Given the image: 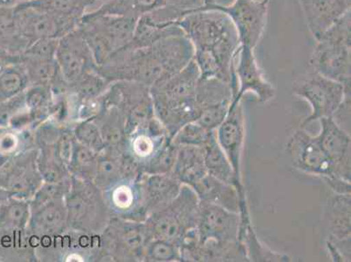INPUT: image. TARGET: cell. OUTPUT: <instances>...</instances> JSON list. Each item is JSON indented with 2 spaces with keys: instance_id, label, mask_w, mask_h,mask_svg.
<instances>
[{
  "instance_id": "1",
  "label": "cell",
  "mask_w": 351,
  "mask_h": 262,
  "mask_svg": "<svg viewBox=\"0 0 351 262\" xmlns=\"http://www.w3.org/2000/svg\"><path fill=\"white\" fill-rule=\"evenodd\" d=\"M178 25L193 44V60L200 78H217L228 83L235 98L238 82L234 66L241 44L228 16L217 9L202 6L184 14Z\"/></svg>"
},
{
  "instance_id": "2",
  "label": "cell",
  "mask_w": 351,
  "mask_h": 262,
  "mask_svg": "<svg viewBox=\"0 0 351 262\" xmlns=\"http://www.w3.org/2000/svg\"><path fill=\"white\" fill-rule=\"evenodd\" d=\"M199 70L191 60L180 72L151 88L155 116L172 139L186 124L199 116L196 102Z\"/></svg>"
},
{
  "instance_id": "3",
  "label": "cell",
  "mask_w": 351,
  "mask_h": 262,
  "mask_svg": "<svg viewBox=\"0 0 351 262\" xmlns=\"http://www.w3.org/2000/svg\"><path fill=\"white\" fill-rule=\"evenodd\" d=\"M350 11L317 40L311 57L313 71L350 89Z\"/></svg>"
},
{
  "instance_id": "4",
  "label": "cell",
  "mask_w": 351,
  "mask_h": 262,
  "mask_svg": "<svg viewBox=\"0 0 351 262\" xmlns=\"http://www.w3.org/2000/svg\"><path fill=\"white\" fill-rule=\"evenodd\" d=\"M136 23L133 19L89 12L83 16L78 28L100 67L129 46Z\"/></svg>"
},
{
  "instance_id": "5",
  "label": "cell",
  "mask_w": 351,
  "mask_h": 262,
  "mask_svg": "<svg viewBox=\"0 0 351 262\" xmlns=\"http://www.w3.org/2000/svg\"><path fill=\"white\" fill-rule=\"evenodd\" d=\"M200 201L195 191L182 185L180 194L145 220L153 239H161L180 247L186 236L199 224Z\"/></svg>"
},
{
  "instance_id": "6",
  "label": "cell",
  "mask_w": 351,
  "mask_h": 262,
  "mask_svg": "<svg viewBox=\"0 0 351 262\" xmlns=\"http://www.w3.org/2000/svg\"><path fill=\"white\" fill-rule=\"evenodd\" d=\"M69 230L98 235L111 219L103 191L93 182L71 177V187L65 197Z\"/></svg>"
},
{
  "instance_id": "7",
  "label": "cell",
  "mask_w": 351,
  "mask_h": 262,
  "mask_svg": "<svg viewBox=\"0 0 351 262\" xmlns=\"http://www.w3.org/2000/svg\"><path fill=\"white\" fill-rule=\"evenodd\" d=\"M152 239L145 222L111 217L100 235L101 261L143 262Z\"/></svg>"
},
{
  "instance_id": "8",
  "label": "cell",
  "mask_w": 351,
  "mask_h": 262,
  "mask_svg": "<svg viewBox=\"0 0 351 262\" xmlns=\"http://www.w3.org/2000/svg\"><path fill=\"white\" fill-rule=\"evenodd\" d=\"M287 152L298 170L321 177L336 194H350V182L337 177L333 163L322 150L317 136H311L302 128L290 137Z\"/></svg>"
},
{
  "instance_id": "9",
  "label": "cell",
  "mask_w": 351,
  "mask_h": 262,
  "mask_svg": "<svg viewBox=\"0 0 351 262\" xmlns=\"http://www.w3.org/2000/svg\"><path fill=\"white\" fill-rule=\"evenodd\" d=\"M292 92L307 101L312 108L302 128L322 118L334 117L343 102L350 98V89L313 70L293 82Z\"/></svg>"
},
{
  "instance_id": "10",
  "label": "cell",
  "mask_w": 351,
  "mask_h": 262,
  "mask_svg": "<svg viewBox=\"0 0 351 262\" xmlns=\"http://www.w3.org/2000/svg\"><path fill=\"white\" fill-rule=\"evenodd\" d=\"M105 104L118 108L126 121L127 136L154 119L151 88L133 82H114L104 95Z\"/></svg>"
},
{
  "instance_id": "11",
  "label": "cell",
  "mask_w": 351,
  "mask_h": 262,
  "mask_svg": "<svg viewBox=\"0 0 351 262\" xmlns=\"http://www.w3.org/2000/svg\"><path fill=\"white\" fill-rule=\"evenodd\" d=\"M38 153L36 147L16 153L0 169V187L12 197L30 201L43 184Z\"/></svg>"
},
{
  "instance_id": "12",
  "label": "cell",
  "mask_w": 351,
  "mask_h": 262,
  "mask_svg": "<svg viewBox=\"0 0 351 262\" xmlns=\"http://www.w3.org/2000/svg\"><path fill=\"white\" fill-rule=\"evenodd\" d=\"M14 12L19 33L29 46L39 40H59L78 27L77 25L57 17L28 2L17 3L14 6Z\"/></svg>"
},
{
  "instance_id": "13",
  "label": "cell",
  "mask_w": 351,
  "mask_h": 262,
  "mask_svg": "<svg viewBox=\"0 0 351 262\" xmlns=\"http://www.w3.org/2000/svg\"><path fill=\"white\" fill-rule=\"evenodd\" d=\"M269 4L256 0H232L226 5L204 6L225 12L234 24L242 46L255 50L266 29Z\"/></svg>"
},
{
  "instance_id": "14",
  "label": "cell",
  "mask_w": 351,
  "mask_h": 262,
  "mask_svg": "<svg viewBox=\"0 0 351 262\" xmlns=\"http://www.w3.org/2000/svg\"><path fill=\"white\" fill-rule=\"evenodd\" d=\"M56 60L69 85L97 68L93 53L78 27L60 38Z\"/></svg>"
},
{
  "instance_id": "15",
  "label": "cell",
  "mask_w": 351,
  "mask_h": 262,
  "mask_svg": "<svg viewBox=\"0 0 351 262\" xmlns=\"http://www.w3.org/2000/svg\"><path fill=\"white\" fill-rule=\"evenodd\" d=\"M140 178L136 180H121L103 191L105 203L111 217L145 222L149 213Z\"/></svg>"
},
{
  "instance_id": "16",
  "label": "cell",
  "mask_w": 351,
  "mask_h": 262,
  "mask_svg": "<svg viewBox=\"0 0 351 262\" xmlns=\"http://www.w3.org/2000/svg\"><path fill=\"white\" fill-rule=\"evenodd\" d=\"M241 215L216 204L200 202L199 224L197 226L199 241L219 243L239 242Z\"/></svg>"
},
{
  "instance_id": "17",
  "label": "cell",
  "mask_w": 351,
  "mask_h": 262,
  "mask_svg": "<svg viewBox=\"0 0 351 262\" xmlns=\"http://www.w3.org/2000/svg\"><path fill=\"white\" fill-rule=\"evenodd\" d=\"M234 73L238 82V94L234 100L241 101L247 93H253L263 104L276 97V88L264 78L254 49L241 45L236 58Z\"/></svg>"
},
{
  "instance_id": "18",
  "label": "cell",
  "mask_w": 351,
  "mask_h": 262,
  "mask_svg": "<svg viewBox=\"0 0 351 262\" xmlns=\"http://www.w3.org/2000/svg\"><path fill=\"white\" fill-rule=\"evenodd\" d=\"M216 136L236 177L242 181L241 156L245 139V119L241 101H232L228 116L216 130Z\"/></svg>"
},
{
  "instance_id": "19",
  "label": "cell",
  "mask_w": 351,
  "mask_h": 262,
  "mask_svg": "<svg viewBox=\"0 0 351 262\" xmlns=\"http://www.w3.org/2000/svg\"><path fill=\"white\" fill-rule=\"evenodd\" d=\"M318 139L322 150L333 163L338 178L350 182L351 139L333 117L320 119Z\"/></svg>"
},
{
  "instance_id": "20",
  "label": "cell",
  "mask_w": 351,
  "mask_h": 262,
  "mask_svg": "<svg viewBox=\"0 0 351 262\" xmlns=\"http://www.w3.org/2000/svg\"><path fill=\"white\" fill-rule=\"evenodd\" d=\"M31 215L27 232L35 237H56L69 230L65 199L30 206Z\"/></svg>"
},
{
  "instance_id": "21",
  "label": "cell",
  "mask_w": 351,
  "mask_h": 262,
  "mask_svg": "<svg viewBox=\"0 0 351 262\" xmlns=\"http://www.w3.org/2000/svg\"><path fill=\"white\" fill-rule=\"evenodd\" d=\"M306 24L317 40L332 25L350 11L346 0H299Z\"/></svg>"
},
{
  "instance_id": "22",
  "label": "cell",
  "mask_w": 351,
  "mask_h": 262,
  "mask_svg": "<svg viewBox=\"0 0 351 262\" xmlns=\"http://www.w3.org/2000/svg\"><path fill=\"white\" fill-rule=\"evenodd\" d=\"M193 189L200 202L216 204L241 215L249 213L247 203H242L237 189L231 184L207 174L194 185Z\"/></svg>"
},
{
  "instance_id": "23",
  "label": "cell",
  "mask_w": 351,
  "mask_h": 262,
  "mask_svg": "<svg viewBox=\"0 0 351 262\" xmlns=\"http://www.w3.org/2000/svg\"><path fill=\"white\" fill-rule=\"evenodd\" d=\"M171 139L158 118L155 117L145 127L136 130L128 136L127 152L142 165L149 160L161 148L166 140Z\"/></svg>"
},
{
  "instance_id": "24",
  "label": "cell",
  "mask_w": 351,
  "mask_h": 262,
  "mask_svg": "<svg viewBox=\"0 0 351 262\" xmlns=\"http://www.w3.org/2000/svg\"><path fill=\"white\" fill-rule=\"evenodd\" d=\"M140 181L149 215L175 200L183 185L171 174H143Z\"/></svg>"
},
{
  "instance_id": "25",
  "label": "cell",
  "mask_w": 351,
  "mask_h": 262,
  "mask_svg": "<svg viewBox=\"0 0 351 262\" xmlns=\"http://www.w3.org/2000/svg\"><path fill=\"white\" fill-rule=\"evenodd\" d=\"M93 120L100 130L105 149L121 155L127 151L126 121L117 108L106 105Z\"/></svg>"
},
{
  "instance_id": "26",
  "label": "cell",
  "mask_w": 351,
  "mask_h": 262,
  "mask_svg": "<svg viewBox=\"0 0 351 262\" xmlns=\"http://www.w3.org/2000/svg\"><path fill=\"white\" fill-rule=\"evenodd\" d=\"M234 98V92L228 83L217 78H199L196 91L199 114L201 112L228 113Z\"/></svg>"
},
{
  "instance_id": "27",
  "label": "cell",
  "mask_w": 351,
  "mask_h": 262,
  "mask_svg": "<svg viewBox=\"0 0 351 262\" xmlns=\"http://www.w3.org/2000/svg\"><path fill=\"white\" fill-rule=\"evenodd\" d=\"M202 149L207 174L217 180L234 187L238 191L241 202L247 203L244 185L242 181L236 177L234 169L217 141L216 130Z\"/></svg>"
},
{
  "instance_id": "28",
  "label": "cell",
  "mask_w": 351,
  "mask_h": 262,
  "mask_svg": "<svg viewBox=\"0 0 351 262\" xmlns=\"http://www.w3.org/2000/svg\"><path fill=\"white\" fill-rule=\"evenodd\" d=\"M207 170L204 151L200 147L178 146L171 175L182 184L193 188L205 178Z\"/></svg>"
},
{
  "instance_id": "29",
  "label": "cell",
  "mask_w": 351,
  "mask_h": 262,
  "mask_svg": "<svg viewBox=\"0 0 351 262\" xmlns=\"http://www.w3.org/2000/svg\"><path fill=\"white\" fill-rule=\"evenodd\" d=\"M19 62L24 66L30 86L49 88L54 95L68 91L69 84L64 80L56 59L21 58Z\"/></svg>"
},
{
  "instance_id": "30",
  "label": "cell",
  "mask_w": 351,
  "mask_h": 262,
  "mask_svg": "<svg viewBox=\"0 0 351 262\" xmlns=\"http://www.w3.org/2000/svg\"><path fill=\"white\" fill-rule=\"evenodd\" d=\"M14 6L0 8V54L8 56L12 63L20 62L21 56L29 47L19 33Z\"/></svg>"
},
{
  "instance_id": "31",
  "label": "cell",
  "mask_w": 351,
  "mask_h": 262,
  "mask_svg": "<svg viewBox=\"0 0 351 262\" xmlns=\"http://www.w3.org/2000/svg\"><path fill=\"white\" fill-rule=\"evenodd\" d=\"M0 261H38L27 229L0 233Z\"/></svg>"
},
{
  "instance_id": "32",
  "label": "cell",
  "mask_w": 351,
  "mask_h": 262,
  "mask_svg": "<svg viewBox=\"0 0 351 262\" xmlns=\"http://www.w3.org/2000/svg\"><path fill=\"white\" fill-rule=\"evenodd\" d=\"M239 241L245 248L249 261H289L288 255L271 250L261 243L254 232L250 217L241 218Z\"/></svg>"
},
{
  "instance_id": "33",
  "label": "cell",
  "mask_w": 351,
  "mask_h": 262,
  "mask_svg": "<svg viewBox=\"0 0 351 262\" xmlns=\"http://www.w3.org/2000/svg\"><path fill=\"white\" fill-rule=\"evenodd\" d=\"M27 2L78 27L83 16L95 9L94 0H32Z\"/></svg>"
},
{
  "instance_id": "34",
  "label": "cell",
  "mask_w": 351,
  "mask_h": 262,
  "mask_svg": "<svg viewBox=\"0 0 351 262\" xmlns=\"http://www.w3.org/2000/svg\"><path fill=\"white\" fill-rule=\"evenodd\" d=\"M164 0H108L92 12L138 20L165 5Z\"/></svg>"
},
{
  "instance_id": "35",
  "label": "cell",
  "mask_w": 351,
  "mask_h": 262,
  "mask_svg": "<svg viewBox=\"0 0 351 262\" xmlns=\"http://www.w3.org/2000/svg\"><path fill=\"white\" fill-rule=\"evenodd\" d=\"M25 100L34 129L53 114L54 95L52 89L43 86H29L25 91Z\"/></svg>"
},
{
  "instance_id": "36",
  "label": "cell",
  "mask_w": 351,
  "mask_h": 262,
  "mask_svg": "<svg viewBox=\"0 0 351 262\" xmlns=\"http://www.w3.org/2000/svg\"><path fill=\"white\" fill-rule=\"evenodd\" d=\"M328 222L331 241H350V194H336L330 202Z\"/></svg>"
},
{
  "instance_id": "37",
  "label": "cell",
  "mask_w": 351,
  "mask_h": 262,
  "mask_svg": "<svg viewBox=\"0 0 351 262\" xmlns=\"http://www.w3.org/2000/svg\"><path fill=\"white\" fill-rule=\"evenodd\" d=\"M56 143L37 148L38 167L44 182H62L71 178L68 165L60 158Z\"/></svg>"
},
{
  "instance_id": "38",
  "label": "cell",
  "mask_w": 351,
  "mask_h": 262,
  "mask_svg": "<svg viewBox=\"0 0 351 262\" xmlns=\"http://www.w3.org/2000/svg\"><path fill=\"white\" fill-rule=\"evenodd\" d=\"M30 215L29 201L9 198L0 206V233L27 229Z\"/></svg>"
},
{
  "instance_id": "39",
  "label": "cell",
  "mask_w": 351,
  "mask_h": 262,
  "mask_svg": "<svg viewBox=\"0 0 351 262\" xmlns=\"http://www.w3.org/2000/svg\"><path fill=\"white\" fill-rule=\"evenodd\" d=\"M99 153L81 145L75 140L68 168L71 177L93 182L97 172Z\"/></svg>"
},
{
  "instance_id": "40",
  "label": "cell",
  "mask_w": 351,
  "mask_h": 262,
  "mask_svg": "<svg viewBox=\"0 0 351 262\" xmlns=\"http://www.w3.org/2000/svg\"><path fill=\"white\" fill-rule=\"evenodd\" d=\"M29 86L24 66L21 62L8 64L0 72V104L21 94Z\"/></svg>"
},
{
  "instance_id": "41",
  "label": "cell",
  "mask_w": 351,
  "mask_h": 262,
  "mask_svg": "<svg viewBox=\"0 0 351 262\" xmlns=\"http://www.w3.org/2000/svg\"><path fill=\"white\" fill-rule=\"evenodd\" d=\"M110 85V83L95 69L69 84L68 92L77 100L80 105L83 102L100 97L107 91Z\"/></svg>"
},
{
  "instance_id": "42",
  "label": "cell",
  "mask_w": 351,
  "mask_h": 262,
  "mask_svg": "<svg viewBox=\"0 0 351 262\" xmlns=\"http://www.w3.org/2000/svg\"><path fill=\"white\" fill-rule=\"evenodd\" d=\"M122 180L120 171L119 155L108 150L99 153L97 172L93 183L101 191Z\"/></svg>"
},
{
  "instance_id": "43",
  "label": "cell",
  "mask_w": 351,
  "mask_h": 262,
  "mask_svg": "<svg viewBox=\"0 0 351 262\" xmlns=\"http://www.w3.org/2000/svg\"><path fill=\"white\" fill-rule=\"evenodd\" d=\"M178 146L166 140L149 160L142 165L143 174H171L177 158Z\"/></svg>"
},
{
  "instance_id": "44",
  "label": "cell",
  "mask_w": 351,
  "mask_h": 262,
  "mask_svg": "<svg viewBox=\"0 0 351 262\" xmlns=\"http://www.w3.org/2000/svg\"><path fill=\"white\" fill-rule=\"evenodd\" d=\"M73 133L76 141L81 145L97 153L104 151L103 136L93 119L78 121L73 126Z\"/></svg>"
},
{
  "instance_id": "45",
  "label": "cell",
  "mask_w": 351,
  "mask_h": 262,
  "mask_svg": "<svg viewBox=\"0 0 351 262\" xmlns=\"http://www.w3.org/2000/svg\"><path fill=\"white\" fill-rule=\"evenodd\" d=\"M180 262V249L174 243L161 239H152L147 244L143 262Z\"/></svg>"
},
{
  "instance_id": "46",
  "label": "cell",
  "mask_w": 351,
  "mask_h": 262,
  "mask_svg": "<svg viewBox=\"0 0 351 262\" xmlns=\"http://www.w3.org/2000/svg\"><path fill=\"white\" fill-rule=\"evenodd\" d=\"M215 130H209L201 126L197 121L186 124L171 139L178 146H196L203 148Z\"/></svg>"
},
{
  "instance_id": "47",
  "label": "cell",
  "mask_w": 351,
  "mask_h": 262,
  "mask_svg": "<svg viewBox=\"0 0 351 262\" xmlns=\"http://www.w3.org/2000/svg\"><path fill=\"white\" fill-rule=\"evenodd\" d=\"M70 187H71V178L62 182L43 181L33 199L29 201L30 206H39L51 200L65 199Z\"/></svg>"
},
{
  "instance_id": "48",
  "label": "cell",
  "mask_w": 351,
  "mask_h": 262,
  "mask_svg": "<svg viewBox=\"0 0 351 262\" xmlns=\"http://www.w3.org/2000/svg\"><path fill=\"white\" fill-rule=\"evenodd\" d=\"M24 92L0 104V128H8L15 117L27 110Z\"/></svg>"
},
{
  "instance_id": "49",
  "label": "cell",
  "mask_w": 351,
  "mask_h": 262,
  "mask_svg": "<svg viewBox=\"0 0 351 262\" xmlns=\"http://www.w3.org/2000/svg\"><path fill=\"white\" fill-rule=\"evenodd\" d=\"M58 40L44 39L34 41L25 49L21 58L56 59Z\"/></svg>"
},
{
  "instance_id": "50",
  "label": "cell",
  "mask_w": 351,
  "mask_h": 262,
  "mask_svg": "<svg viewBox=\"0 0 351 262\" xmlns=\"http://www.w3.org/2000/svg\"><path fill=\"white\" fill-rule=\"evenodd\" d=\"M166 5L180 9L184 12L197 10L205 5V0H164Z\"/></svg>"
},
{
  "instance_id": "51",
  "label": "cell",
  "mask_w": 351,
  "mask_h": 262,
  "mask_svg": "<svg viewBox=\"0 0 351 262\" xmlns=\"http://www.w3.org/2000/svg\"><path fill=\"white\" fill-rule=\"evenodd\" d=\"M231 1L232 0H205V5H226Z\"/></svg>"
},
{
  "instance_id": "52",
  "label": "cell",
  "mask_w": 351,
  "mask_h": 262,
  "mask_svg": "<svg viewBox=\"0 0 351 262\" xmlns=\"http://www.w3.org/2000/svg\"><path fill=\"white\" fill-rule=\"evenodd\" d=\"M11 197L12 195L9 193L8 191H5L4 188L0 187V206Z\"/></svg>"
},
{
  "instance_id": "53",
  "label": "cell",
  "mask_w": 351,
  "mask_h": 262,
  "mask_svg": "<svg viewBox=\"0 0 351 262\" xmlns=\"http://www.w3.org/2000/svg\"><path fill=\"white\" fill-rule=\"evenodd\" d=\"M11 63H12V60L9 59L8 56L0 54V72L2 71L3 69H4L5 66H8V64Z\"/></svg>"
},
{
  "instance_id": "54",
  "label": "cell",
  "mask_w": 351,
  "mask_h": 262,
  "mask_svg": "<svg viewBox=\"0 0 351 262\" xmlns=\"http://www.w3.org/2000/svg\"><path fill=\"white\" fill-rule=\"evenodd\" d=\"M17 4L15 0H0V8L1 6H12Z\"/></svg>"
},
{
  "instance_id": "55",
  "label": "cell",
  "mask_w": 351,
  "mask_h": 262,
  "mask_svg": "<svg viewBox=\"0 0 351 262\" xmlns=\"http://www.w3.org/2000/svg\"><path fill=\"white\" fill-rule=\"evenodd\" d=\"M11 156H5L4 154H1L0 153V169L3 167V165H4L6 163V161L8 160L9 158H10Z\"/></svg>"
},
{
  "instance_id": "56",
  "label": "cell",
  "mask_w": 351,
  "mask_h": 262,
  "mask_svg": "<svg viewBox=\"0 0 351 262\" xmlns=\"http://www.w3.org/2000/svg\"><path fill=\"white\" fill-rule=\"evenodd\" d=\"M108 1V0H94V2H95L94 10H95V9H97L99 8V6H101V5L104 4V3H106Z\"/></svg>"
},
{
  "instance_id": "57",
  "label": "cell",
  "mask_w": 351,
  "mask_h": 262,
  "mask_svg": "<svg viewBox=\"0 0 351 262\" xmlns=\"http://www.w3.org/2000/svg\"><path fill=\"white\" fill-rule=\"evenodd\" d=\"M16 3L32 1V0H15Z\"/></svg>"
},
{
  "instance_id": "58",
  "label": "cell",
  "mask_w": 351,
  "mask_h": 262,
  "mask_svg": "<svg viewBox=\"0 0 351 262\" xmlns=\"http://www.w3.org/2000/svg\"><path fill=\"white\" fill-rule=\"evenodd\" d=\"M258 2H267L269 3L270 0H256Z\"/></svg>"
},
{
  "instance_id": "59",
  "label": "cell",
  "mask_w": 351,
  "mask_h": 262,
  "mask_svg": "<svg viewBox=\"0 0 351 262\" xmlns=\"http://www.w3.org/2000/svg\"><path fill=\"white\" fill-rule=\"evenodd\" d=\"M346 1L350 3V0H346Z\"/></svg>"
}]
</instances>
